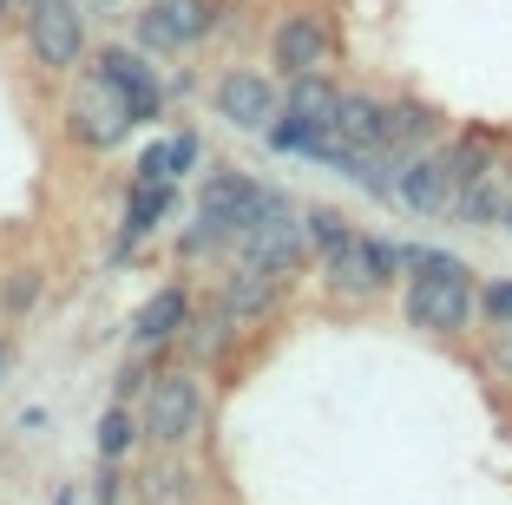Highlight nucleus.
<instances>
[{"instance_id": "1", "label": "nucleus", "mask_w": 512, "mask_h": 505, "mask_svg": "<svg viewBox=\"0 0 512 505\" xmlns=\"http://www.w3.org/2000/svg\"><path fill=\"white\" fill-rule=\"evenodd\" d=\"M407 269H421L414 283H407V322L427 328V335H447L473 315V283L467 269L453 263V256H434V250H407Z\"/></svg>"}, {"instance_id": "2", "label": "nucleus", "mask_w": 512, "mask_h": 505, "mask_svg": "<svg viewBox=\"0 0 512 505\" xmlns=\"http://www.w3.org/2000/svg\"><path fill=\"white\" fill-rule=\"evenodd\" d=\"M237 243H243V263H263V269H276V276H296L302 250H309V223H302V210L289 204V197L263 191V204H256L250 230H243Z\"/></svg>"}, {"instance_id": "3", "label": "nucleus", "mask_w": 512, "mask_h": 505, "mask_svg": "<svg viewBox=\"0 0 512 505\" xmlns=\"http://www.w3.org/2000/svg\"><path fill=\"white\" fill-rule=\"evenodd\" d=\"M256 204H263V191H256L250 178H211L204 184V204H197V230H191V250H211V243H237L243 230H250Z\"/></svg>"}, {"instance_id": "4", "label": "nucleus", "mask_w": 512, "mask_h": 505, "mask_svg": "<svg viewBox=\"0 0 512 505\" xmlns=\"http://www.w3.org/2000/svg\"><path fill=\"white\" fill-rule=\"evenodd\" d=\"M197 414H204V394L184 368H165L145 387V440L158 446H184L197 433Z\"/></svg>"}, {"instance_id": "5", "label": "nucleus", "mask_w": 512, "mask_h": 505, "mask_svg": "<svg viewBox=\"0 0 512 505\" xmlns=\"http://www.w3.org/2000/svg\"><path fill=\"white\" fill-rule=\"evenodd\" d=\"M66 132H73L79 145L106 151V145H119V138L132 132V112H125V99L99 73H86V86H79L73 105H66Z\"/></svg>"}, {"instance_id": "6", "label": "nucleus", "mask_w": 512, "mask_h": 505, "mask_svg": "<svg viewBox=\"0 0 512 505\" xmlns=\"http://www.w3.org/2000/svg\"><path fill=\"white\" fill-rule=\"evenodd\" d=\"M27 46H33V60L53 66V73L79 66V53H86V20H79V7H66V0H33Z\"/></svg>"}, {"instance_id": "7", "label": "nucleus", "mask_w": 512, "mask_h": 505, "mask_svg": "<svg viewBox=\"0 0 512 505\" xmlns=\"http://www.w3.org/2000/svg\"><path fill=\"white\" fill-rule=\"evenodd\" d=\"M217 27V0H151L138 14V40L171 53V46H197Z\"/></svg>"}, {"instance_id": "8", "label": "nucleus", "mask_w": 512, "mask_h": 505, "mask_svg": "<svg viewBox=\"0 0 512 505\" xmlns=\"http://www.w3.org/2000/svg\"><path fill=\"white\" fill-rule=\"evenodd\" d=\"M92 73H99V79H106V86L125 99L132 125H151V119H158V105H165V86H158V73H151L138 53H125V46H106V53L92 60Z\"/></svg>"}, {"instance_id": "9", "label": "nucleus", "mask_w": 512, "mask_h": 505, "mask_svg": "<svg viewBox=\"0 0 512 505\" xmlns=\"http://www.w3.org/2000/svg\"><path fill=\"white\" fill-rule=\"evenodd\" d=\"M270 53H276V66H283L289 79H296V73H322L329 53H335V33H329V20H322V14H283Z\"/></svg>"}, {"instance_id": "10", "label": "nucleus", "mask_w": 512, "mask_h": 505, "mask_svg": "<svg viewBox=\"0 0 512 505\" xmlns=\"http://www.w3.org/2000/svg\"><path fill=\"white\" fill-rule=\"evenodd\" d=\"M217 112H224L237 132H263V125L276 119L270 79H256V73H224V79H217Z\"/></svg>"}, {"instance_id": "11", "label": "nucleus", "mask_w": 512, "mask_h": 505, "mask_svg": "<svg viewBox=\"0 0 512 505\" xmlns=\"http://www.w3.org/2000/svg\"><path fill=\"white\" fill-rule=\"evenodd\" d=\"M322 132H329L335 145H348V151H368V145L381 151V105L368 99V92H335V112H329Z\"/></svg>"}, {"instance_id": "12", "label": "nucleus", "mask_w": 512, "mask_h": 505, "mask_svg": "<svg viewBox=\"0 0 512 505\" xmlns=\"http://www.w3.org/2000/svg\"><path fill=\"white\" fill-rule=\"evenodd\" d=\"M394 191H401L414 210H427V217H447L453 210V178H447L440 158H407L401 171H394Z\"/></svg>"}, {"instance_id": "13", "label": "nucleus", "mask_w": 512, "mask_h": 505, "mask_svg": "<svg viewBox=\"0 0 512 505\" xmlns=\"http://www.w3.org/2000/svg\"><path fill=\"white\" fill-rule=\"evenodd\" d=\"M276 289H283V276H276V269H263V263L230 269V283H224V322H243V315L270 309Z\"/></svg>"}, {"instance_id": "14", "label": "nucleus", "mask_w": 512, "mask_h": 505, "mask_svg": "<svg viewBox=\"0 0 512 505\" xmlns=\"http://www.w3.org/2000/svg\"><path fill=\"white\" fill-rule=\"evenodd\" d=\"M184 322H191V296H184V289H158V296L138 309L132 328H138V342H145V348H158V342H171Z\"/></svg>"}, {"instance_id": "15", "label": "nucleus", "mask_w": 512, "mask_h": 505, "mask_svg": "<svg viewBox=\"0 0 512 505\" xmlns=\"http://www.w3.org/2000/svg\"><path fill=\"white\" fill-rule=\"evenodd\" d=\"M329 283L335 289H348V296H375V269H368V250H362V237L348 230L342 243H329Z\"/></svg>"}, {"instance_id": "16", "label": "nucleus", "mask_w": 512, "mask_h": 505, "mask_svg": "<svg viewBox=\"0 0 512 505\" xmlns=\"http://www.w3.org/2000/svg\"><path fill=\"white\" fill-rule=\"evenodd\" d=\"M440 164H447L453 184H467V178H493L499 151H493V138H486V132H467V138H453V145H447V158H440Z\"/></svg>"}, {"instance_id": "17", "label": "nucleus", "mask_w": 512, "mask_h": 505, "mask_svg": "<svg viewBox=\"0 0 512 505\" xmlns=\"http://www.w3.org/2000/svg\"><path fill=\"white\" fill-rule=\"evenodd\" d=\"M329 112H335V86L322 73H296L289 79V119H302V125H329Z\"/></svg>"}, {"instance_id": "18", "label": "nucleus", "mask_w": 512, "mask_h": 505, "mask_svg": "<svg viewBox=\"0 0 512 505\" xmlns=\"http://www.w3.org/2000/svg\"><path fill=\"white\" fill-rule=\"evenodd\" d=\"M421 138H434V112L414 99L401 105H381V145H421Z\"/></svg>"}, {"instance_id": "19", "label": "nucleus", "mask_w": 512, "mask_h": 505, "mask_svg": "<svg viewBox=\"0 0 512 505\" xmlns=\"http://www.w3.org/2000/svg\"><path fill=\"white\" fill-rule=\"evenodd\" d=\"M453 217H467V223H499V217H506V197H499L493 178H467V184H453Z\"/></svg>"}, {"instance_id": "20", "label": "nucleus", "mask_w": 512, "mask_h": 505, "mask_svg": "<svg viewBox=\"0 0 512 505\" xmlns=\"http://www.w3.org/2000/svg\"><path fill=\"white\" fill-rule=\"evenodd\" d=\"M138 505H191V473L178 460H158L138 479Z\"/></svg>"}, {"instance_id": "21", "label": "nucleus", "mask_w": 512, "mask_h": 505, "mask_svg": "<svg viewBox=\"0 0 512 505\" xmlns=\"http://www.w3.org/2000/svg\"><path fill=\"white\" fill-rule=\"evenodd\" d=\"M165 210H171V184H132V204H125V243H138Z\"/></svg>"}, {"instance_id": "22", "label": "nucleus", "mask_w": 512, "mask_h": 505, "mask_svg": "<svg viewBox=\"0 0 512 505\" xmlns=\"http://www.w3.org/2000/svg\"><path fill=\"white\" fill-rule=\"evenodd\" d=\"M362 250H368V269H375V283H394L407 269V250L401 243H381V237H362Z\"/></svg>"}, {"instance_id": "23", "label": "nucleus", "mask_w": 512, "mask_h": 505, "mask_svg": "<svg viewBox=\"0 0 512 505\" xmlns=\"http://www.w3.org/2000/svg\"><path fill=\"white\" fill-rule=\"evenodd\" d=\"M125 446H132V414H125V407H112V414L99 420V460H119Z\"/></svg>"}, {"instance_id": "24", "label": "nucleus", "mask_w": 512, "mask_h": 505, "mask_svg": "<svg viewBox=\"0 0 512 505\" xmlns=\"http://www.w3.org/2000/svg\"><path fill=\"white\" fill-rule=\"evenodd\" d=\"M263 132H270V145H276V151H309V145H316V125H302V119L263 125Z\"/></svg>"}, {"instance_id": "25", "label": "nucleus", "mask_w": 512, "mask_h": 505, "mask_svg": "<svg viewBox=\"0 0 512 505\" xmlns=\"http://www.w3.org/2000/svg\"><path fill=\"white\" fill-rule=\"evenodd\" d=\"M302 223H309V237H316L322 250H329V243H342V237H348V223L335 217V210H309V217H302Z\"/></svg>"}, {"instance_id": "26", "label": "nucleus", "mask_w": 512, "mask_h": 505, "mask_svg": "<svg viewBox=\"0 0 512 505\" xmlns=\"http://www.w3.org/2000/svg\"><path fill=\"white\" fill-rule=\"evenodd\" d=\"M138 184H171V145H151L138 158Z\"/></svg>"}, {"instance_id": "27", "label": "nucleus", "mask_w": 512, "mask_h": 505, "mask_svg": "<svg viewBox=\"0 0 512 505\" xmlns=\"http://www.w3.org/2000/svg\"><path fill=\"white\" fill-rule=\"evenodd\" d=\"M40 296V269H14V283H7V309H27Z\"/></svg>"}, {"instance_id": "28", "label": "nucleus", "mask_w": 512, "mask_h": 505, "mask_svg": "<svg viewBox=\"0 0 512 505\" xmlns=\"http://www.w3.org/2000/svg\"><path fill=\"white\" fill-rule=\"evenodd\" d=\"M480 309L493 315V322H512V283H493V289L480 296Z\"/></svg>"}, {"instance_id": "29", "label": "nucleus", "mask_w": 512, "mask_h": 505, "mask_svg": "<svg viewBox=\"0 0 512 505\" xmlns=\"http://www.w3.org/2000/svg\"><path fill=\"white\" fill-rule=\"evenodd\" d=\"M165 145H171V178H178V171H191V164H197V138H191V132L165 138Z\"/></svg>"}, {"instance_id": "30", "label": "nucleus", "mask_w": 512, "mask_h": 505, "mask_svg": "<svg viewBox=\"0 0 512 505\" xmlns=\"http://www.w3.org/2000/svg\"><path fill=\"white\" fill-rule=\"evenodd\" d=\"M99 505H119V473H112V460H106V473H99Z\"/></svg>"}, {"instance_id": "31", "label": "nucleus", "mask_w": 512, "mask_h": 505, "mask_svg": "<svg viewBox=\"0 0 512 505\" xmlns=\"http://www.w3.org/2000/svg\"><path fill=\"white\" fill-rule=\"evenodd\" d=\"M7 20H14V0H0V27H7Z\"/></svg>"}, {"instance_id": "32", "label": "nucleus", "mask_w": 512, "mask_h": 505, "mask_svg": "<svg viewBox=\"0 0 512 505\" xmlns=\"http://www.w3.org/2000/svg\"><path fill=\"white\" fill-rule=\"evenodd\" d=\"M92 7H119V0H92Z\"/></svg>"}, {"instance_id": "33", "label": "nucleus", "mask_w": 512, "mask_h": 505, "mask_svg": "<svg viewBox=\"0 0 512 505\" xmlns=\"http://www.w3.org/2000/svg\"><path fill=\"white\" fill-rule=\"evenodd\" d=\"M0 368H7V348H0Z\"/></svg>"}, {"instance_id": "34", "label": "nucleus", "mask_w": 512, "mask_h": 505, "mask_svg": "<svg viewBox=\"0 0 512 505\" xmlns=\"http://www.w3.org/2000/svg\"><path fill=\"white\" fill-rule=\"evenodd\" d=\"M506 217H512V210H506Z\"/></svg>"}]
</instances>
